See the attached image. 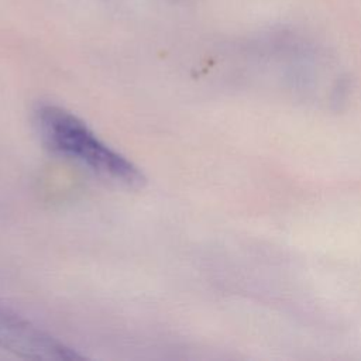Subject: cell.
<instances>
[{
  "label": "cell",
  "instance_id": "6da1fadb",
  "mask_svg": "<svg viewBox=\"0 0 361 361\" xmlns=\"http://www.w3.org/2000/svg\"><path fill=\"white\" fill-rule=\"evenodd\" d=\"M41 134L56 151L75 158L93 171L127 185H138L142 175L126 157L111 149L76 116L62 107L45 104L38 113Z\"/></svg>",
  "mask_w": 361,
  "mask_h": 361
},
{
  "label": "cell",
  "instance_id": "7a4b0ae2",
  "mask_svg": "<svg viewBox=\"0 0 361 361\" xmlns=\"http://www.w3.org/2000/svg\"><path fill=\"white\" fill-rule=\"evenodd\" d=\"M0 345L24 358L75 360L76 353L17 313L0 306Z\"/></svg>",
  "mask_w": 361,
  "mask_h": 361
}]
</instances>
